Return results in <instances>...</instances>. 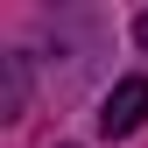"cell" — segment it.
Returning <instances> with one entry per match:
<instances>
[{
	"label": "cell",
	"instance_id": "obj_2",
	"mask_svg": "<svg viewBox=\"0 0 148 148\" xmlns=\"http://www.w3.org/2000/svg\"><path fill=\"white\" fill-rule=\"evenodd\" d=\"M134 42H141V49H148V14H141V21H134Z\"/></svg>",
	"mask_w": 148,
	"mask_h": 148
},
{
	"label": "cell",
	"instance_id": "obj_1",
	"mask_svg": "<svg viewBox=\"0 0 148 148\" xmlns=\"http://www.w3.org/2000/svg\"><path fill=\"white\" fill-rule=\"evenodd\" d=\"M148 120V78H120L113 92H106V106H99V134H134V127Z\"/></svg>",
	"mask_w": 148,
	"mask_h": 148
}]
</instances>
